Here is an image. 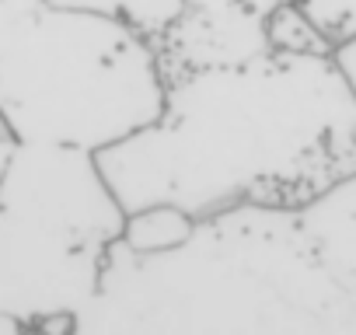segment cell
<instances>
[{"label":"cell","instance_id":"ba28073f","mask_svg":"<svg viewBox=\"0 0 356 335\" xmlns=\"http://www.w3.org/2000/svg\"><path fill=\"white\" fill-rule=\"evenodd\" d=\"M196 217L186 213L182 206L171 203H154V206H140L133 213H126V227H122V245L136 255H164L182 248L193 234H196Z\"/></svg>","mask_w":356,"mask_h":335},{"label":"cell","instance_id":"8992f818","mask_svg":"<svg viewBox=\"0 0 356 335\" xmlns=\"http://www.w3.org/2000/svg\"><path fill=\"white\" fill-rule=\"evenodd\" d=\"M164 81L203 70L245 67L269 49L266 18L245 8H186L161 39H154Z\"/></svg>","mask_w":356,"mask_h":335},{"label":"cell","instance_id":"30bf717a","mask_svg":"<svg viewBox=\"0 0 356 335\" xmlns=\"http://www.w3.org/2000/svg\"><path fill=\"white\" fill-rule=\"evenodd\" d=\"M266 32H269V49L273 53H286V56H335L332 46L321 39V32L304 18V11L293 0L283 4L266 18Z\"/></svg>","mask_w":356,"mask_h":335},{"label":"cell","instance_id":"5bb4252c","mask_svg":"<svg viewBox=\"0 0 356 335\" xmlns=\"http://www.w3.org/2000/svg\"><path fill=\"white\" fill-rule=\"evenodd\" d=\"M335 63H339V70L346 74V81H349V88L356 91V39H353L349 46H342V49L335 53Z\"/></svg>","mask_w":356,"mask_h":335},{"label":"cell","instance_id":"7a4b0ae2","mask_svg":"<svg viewBox=\"0 0 356 335\" xmlns=\"http://www.w3.org/2000/svg\"><path fill=\"white\" fill-rule=\"evenodd\" d=\"M67 335H356V293L321 265L297 210L234 206L164 255L115 241Z\"/></svg>","mask_w":356,"mask_h":335},{"label":"cell","instance_id":"277c9868","mask_svg":"<svg viewBox=\"0 0 356 335\" xmlns=\"http://www.w3.org/2000/svg\"><path fill=\"white\" fill-rule=\"evenodd\" d=\"M105 259L108 248L0 206V314L25 328L70 321L98 293Z\"/></svg>","mask_w":356,"mask_h":335},{"label":"cell","instance_id":"9a60e30c","mask_svg":"<svg viewBox=\"0 0 356 335\" xmlns=\"http://www.w3.org/2000/svg\"><path fill=\"white\" fill-rule=\"evenodd\" d=\"M0 335H29V332H25V325H18V321L0 314Z\"/></svg>","mask_w":356,"mask_h":335},{"label":"cell","instance_id":"8fae6325","mask_svg":"<svg viewBox=\"0 0 356 335\" xmlns=\"http://www.w3.org/2000/svg\"><path fill=\"white\" fill-rule=\"evenodd\" d=\"M293 4L321 32L332 53H339L356 39V0H293Z\"/></svg>","mask_w":356,"mask_h":335},{"label":"cell","instance_id":"4fadbf2b","mask_svg":"<svg viewBox=\"0 0 356 335\" xmlns=\"http://www.w3.org/2000/svg\"><path fill=\"white\" fill-rule=\"evenodd\" d=\"M15 147H18V136L11 133V126L4 122V115H0V182H4V172H8V164H11Z\"/></svg>","mask_w":356,"mask_h":335},{"label":"cell","instance_id":"5b68a950","mask_svg":"<svg viewBox=\"0 0 356 335\" xmlns=\"http://www.w3.org/2000/svg\"><path fill=\"white\" fill-rule=\"evenodd\" d=\"M0 206L29 213L95 248H112L126 227V210L98 154L67 143H18L0 182Z\"/></svg>","mask_w":356,"mask_h":335},{"label":"cell","instance_id":"6da1fadb","mask_svg":"<svg viewBox=\"0 0 356 335\" xmlns=\"http://www.w3.org/2000/svg\"><path fill=\"white\" fill-rule=\"evenodd\" d=\"M126 213L171 203L196 220L234 206L300 210L356 172V91L335 56L266 53L168 84L164 112L98 150Z\"/></svg>","mask_w":356,"mask_h":335},{"label":"cell","instance_id":"3957f363","mask_svg":"<svg viewBox=\"0 0 356 335\" xmlns=\"http://www.w3.org/2000/svg\"><path fill=\"white\" fill-rule=\"evenodd\" d=\"M164 98L157 49L136 28L49 0H0V115L18 143L98 154L147 129Z\"/></svg>","mask_w":356,"mask_h":335},{"label":"cell","instance_id":"7c38bea8","mask_svg":"<svg viewBox=\"0 0 356 335\" xmlns=\"http://www.w3.org/2000/svg\"><path fill=\"white\" fill-rule=\"evenodd\" d=\"M283 0H186V8H245V11H255L262 18H269Z\"/></svg>","mask_w":356,"mask_h":335},{"label":"cell","instance_id":"52a82bcc","mask_svg":"<svg viewBox=\"0 0 356 335\" xmlns=\"http://www.w3.org/2000/svg\"><path fill=\"white\" fill-rule=\"evenodd\" d=\"M297 220L321 265L349 293H356V172L304 203Z\"/></svg>","mask_w":356,"mask_h":335},{"label":"cell","instance_id":"9c48e42d","mask_svg":"<svg viewBox=\"0 0 356 335\" xmlns=\"http://www.w3.org/2000/svg\"><path fill=\"white\" fill-rule=\"evenodd\" d=\"M49 4L122 22V25L136 28L140 35H147L150 42L161 39L164 28L186 11V0H49Z\"/></svg>","mask_w":356,"mask_h":335}]
</instances>
